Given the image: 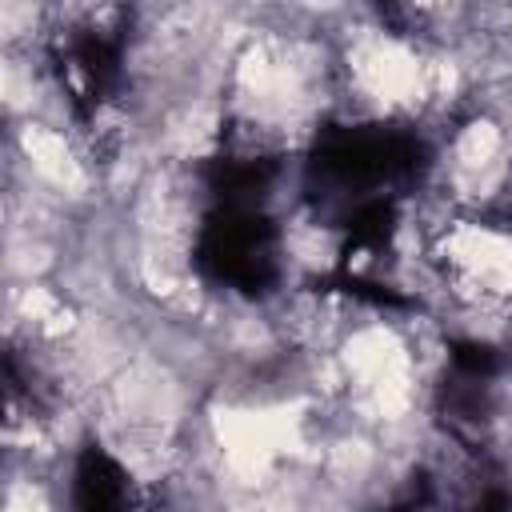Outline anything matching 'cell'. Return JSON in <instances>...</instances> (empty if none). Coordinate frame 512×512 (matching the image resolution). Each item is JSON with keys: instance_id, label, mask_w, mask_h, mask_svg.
Wrapping results in <instances>:
<instances>
[{"instance_id": "obj_1", "label": "cell", "mask_w": 512, "mask_h": 512, "mask_svg": "<svg viewBox=\"0 0 512 512\" xmlns=\"http://www.w3.org/2000/svg\"><path fill=\"white\" fill-rule=\"evenodd\" d=\"M284 232L268 200L212 196L192 236V264L204 280L236 296H264L284 276Z\"/></svg>"}, {"instance_id": "obj_2", "label": "cell", "mask_w": 512, "mask_h": 512, "mask_svg": "<svg viewBox=\"0 0 512 512\" xmlns=\"http://www.w3.org/2000/svg\"><path fill=\"white\" fill-rule=\"evenodd\" d=\"M72 512H136L132 472L104 444H84L68 484Z\"/></svg>"}, {"instance_id": "obj_3", "label": "cell", "mask_w": 512, "mask_h": 512, "mask_svg": "<svg viewBox=\"0 0 512 512\" xmlns=\"http://www.w3.org/2000/svg\"><path fill=\"white\" fill-rule=\"evenodd\" d=\"M452 512H512V476L508 472H484V480L476 476L460 500L452 504Z\"/></svg>"}]
</instances>
